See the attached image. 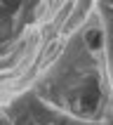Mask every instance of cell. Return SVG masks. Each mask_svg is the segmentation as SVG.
<instances>
[{
	"instance_id": "obj_1",
	"label": "cell",
	"mask_w": 113,
	"mask_h": 125,
	"mask_svg": "<svg viewBox=\"0 0 113 125\" xmlns=\"http://www.w3.org/2000/svg\"><path fill=\"white\" fill-rule=\"evenodd\" d=\"M87 42H90V47H101V33L99 31H90L87 33Z\"/></svg>"
}]
</instances>
